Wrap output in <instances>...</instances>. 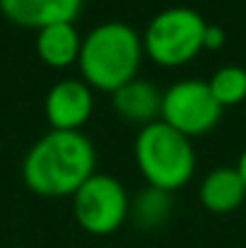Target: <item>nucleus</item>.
<instances>
[{
    "label": "nucleus",
    "mask_w": 246,
    "mask_h": 248,
    "mask_svg": "<svg viewBox=\"0 0 246 248\" xmlns=\"http://www.w3.org/2000/svg\"><path fill=\"white\" fill-rule=\"evenodd\" d=\"M46 121L51 130H80L94 111L92 87L82 80H61L44 99Z\"/></svg>",
    "instance_id": "7"
},
{
    "label": "nucleus",
    "mask_w": 246,
    "mask_h": 248,
    "mask_svg": "<svg viewBox=\"0 0 246 248\" xmlns=\"http://www.w3.org/2000/svg\"><path fill=\"white\" fill-rule=\"evenodd\" d=\"M143 51V39L131 24L118 19L99 22L82 39L78 56L82 78L89 87L116 92L135 80Z\"/></svg>",
    "instance_id": "2"
},
{
    "label": "nucleus",
    "mask_w": 246,
    "mask_h": 248,
    "mask_svg": "<svg viewBox=\"0 0 246 248\" xmlns=\"http://www.w3.org/2000/svg\"><path fill=\"white\" fill-rule=\"evenodd\" d=\"M222 116V106L210 92L208 80L188 78L162 92V118L183 135H200L210 130Z\"/></svg>",
    "instance_id": "6"
},
{
    "label": "nucleus",
    "mask_w": 246,
    "mask_h": 248,
    "mask_svg": "<svg viewBox=\"0 0 246 248\" xmlns=\"http://www.w3.org/2000/svg\"><path fill=\"white\" fill-rule=\"evenodd\" d=\"M133 150L148 183L166 193L186 186L196 171V150L188 135L179 133L162 118L140 128Z\"/></svg>",
    "instance_id": "3"
},
{
    "label": "nucleus",
    "mask_w": 246,
    "mask_h": 248,
    "mask_svg": "<svg viewBox=\"0 0 246 248\" xmlns=\"http://www.w3.org/2000/svg\"><path fill=\"white\" fill-rule=\"evenodd\" d=\"M131 212L126 186L109 173H92L73 193V215L84 232L104 236L116 232Z\"/></svg>",
    "instance_id": "5"
},
{
    "label": "nucleus",
    "mask_w": 246,
    "mask_h": 248,
    "mask_svg": "<svg viewBox=\"0 0 246 248\" xmlns=\"http://www.w3.org/2000/svg\"><path fill=\"white\" fill-rule=\"evenodd\" d=\"M237 171H239V176H242V181H244L246 186V150L239 155V162H237Z\"/></svg>",
    "instance_id": "15"
},
{
    "label": "nucleus",
    "mask_w": 246,
    "mask_h": 248,
    "mask_svg": "<svg viewBox=\"0 0 246 248\" xmlns=\"http://www.w3.org/2000/svg\"><path fill=\"white\" fill-rule=\"evenodd\" d=\"M208 22L188 5H171L160 10L145 27L143 48L160 65H183L200 48H205Z\"/></svg>",
    "instance_id": "4"
},
{
    "label": "nucleus",
    "mask_w": 246,
    "mask_h": 248,
    "mask_svg": "<svg viewBox=\"0 0 246 248\" xmlns=\"http://www.w3.org/2000/svg\"><path fill=\"white\" fill-rule=\"evenodd\" d=\"M114 108L128 123L148 125L162 116V92L148 80H131L114 92Z\"/></svg>",
    "instance_id": "9"
},
{
    "label": "nucleus",
    "mask_w": 246,
    "mask_h": 248,
    "mask_svg": "<svg viewBox=\"0 0 246 248\" xmlns=\"http://www.w3.org/2000/svg\"><path fill=\"white\" fill-rule=\"evenodd\" d=\"M198 198L203 207L210 212H232L246 198V186L237 166H217L213 169L198 188Z\"/></svg>",
    "instance_id": "10"
},
{
    "label": "nucleus",
    "mask_w": 246,
    "mask_h": 248,
    "mask_svg": "<svg viewBox=\"0 0 246 248\" xmlns=\"http://www.w3.org/2000/svg\"><path fill=\"white\" fill-rule=\"evenodd\" d=\"M82 39L73 22H56L36 31V53L51 68H68L80 56Z\"/></svg>",
    "instance_id": "11"
},
{
    "label": "nucleus",
    "mask_w": 246,
    "mask_h": 248,
    "mask_svg": "<svg viewBox=\"0 0 246 248\" xmlns=\"http://www.w3.org/2000/svg\"><path fill=\"white\" fill-rule=\"evenodd\" d=\"M225 39H227V34H225V29L220 24H208V29H205V48H220L225 44Z\"/></svg>",
    "instance_id": "14"
},
{
    "label": "nucleus",
    "mask_w": 246,
    "mask_h": 248,
    "mask_svg": "<svg viewBox=\"0 0 246 248\" xmlns=\"http://www.w3.org/2000/svg\"><path fill=\"white\" fill-rule=\"evenodd\" d=\"M94 145L82 130H49L24 155L22 178L39 195H73L94 173Z\"/></svg>",
    "instance_id": "1"
},
{
    "label": "nucleus",
    "mask_w": 246,
    "mask_h": 248,
    "mask_svg": "<svg viewBox=\"0 0 246 248\" xmlns=\"http://www.w3.org/2000/svg\"><path fill=\"white\" fill-rule=\"evenodd\" d=\"M213 96L217 99V104L225 106H234L246 99V68L242 65H222L213 73V78L208 80Z\"/></svg>",
    "instance_id": "12"
},
{
    "label": "nucleus",
    "mask_w": 246,
    "mask_h": 248,
    "mask_svg": "<svg viewBox=\"0 0 246 248\" xmlns=\"http://www.w3.org/2000/svg\"><path fill=\"white\" fill-rule=\"evenodd\" d=\"M84 0H0V12L27 29H44L56 22H75Z\"/></svg>",
    "instance_id": "8"
},
{
    "label": "nucleus",
    "mask_w": 246,
    "mask_h": 248,
    "mask_svg": "<svg viewBox=\"0 0 246 248\" xmlns=\"http://www.w3.org/2000/svg\"><path fill=\"white\" fill-rule=\"evenodd\" d=\"M131 212H133V217H135L138 224H143V227H157V224H162L164 219H166V215L171 212V195L166 190L148 186L131 202Z\"/></svg>",
    "instance_id": "13"
}]
</instances>
